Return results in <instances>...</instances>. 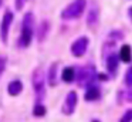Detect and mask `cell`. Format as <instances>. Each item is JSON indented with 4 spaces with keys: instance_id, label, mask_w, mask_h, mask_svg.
I'll use <instances>...</instances> for the list:
<instances>
[{
    "instance_id": "cell-1",
    "label": "cell",
    "mask_w": 132,
    "mask_h": 122,
    "mask_svg": "<svg viewBox=\"0 0 132 122\" xmlns=\"http://www.w3.org/2000/svg\"><path fill=\"white\" fill-rule=\"evenodd\" d=\"M34 34V16L33 13H26L23 17V24H21V33L19 37V47L26 48L30 45Z\"/></svg>"
},
{
    "instance_id": "cell-2",
    "label": "cell",
    "mask_w": 132,
    "mask_h": 122,
    "mask_svg": "<svg viewBox=\"0 0 132 122\" xmlns=\"http://www.w3.org/2000/svg\"><path fill=\"white\" fill-rule=\"evenodd\" d=\"M44 84H46V78H44V72L41 68H37L33 72V88H34V94H36V104H43L44 99Z\"/></svg>"
},
{
    "instance_id": "cell-3",
    "label": "cell",
    "mask_w": 132,
    "mask_h": 122,
    "mask_svg": "<svg viewBox=\"0 0 132 122\" xmlns=\"http://www.w3.org/2000/svg\"><path fill=\"white\" fill-rule=\"evenodd\" d=\"M87 2L85 0H74L70 6H67L61 13V17L64 20H72V19H78L81 14L85 10Z\"/></svg>"
},
{
    "instance_id": "cell-4",
    "label": "cell",
    "mask_w": 132,
    "mask_h": 122,
    "mask_svg": "<svg viewBox=\"0 0 132 122\" xmlns=\"http://www.w3.org/2000/svg\"><path fill=\"white\" fill-rule=\"evenodd\" d=\"M97 74H95V68L92 65H87V67H82L78 70V72L75 74V78H77L78 84L80 85H91L92 81L95 79Z\"/></svg>"
},
{
    "instance_id": "cell-5",
    "label": "cell",
    "mask_w": 132,
    "mask_h": 122,
    "mask_svg": "<svg viewBox=\"0 0 132 122\" xmlns=\"http://www.w3.org/2000/svg\"><path fill=\"white\" fill-rule=\"evenodd\" d=\"M13 19H14V16H13V13H10V11H6L3 19H2V24H0V40H2L4 44H6L7 40H9V28L13 23Z\"/></svg>"
},
{
    "instance_id": "cell-6",
    "label": "cell",
    "mask_w": 132,
    "mask_h": 122,
    "mask_svg": "<svg viewBox=\"0 0 132 122\" xmlns=\"http://www.w3.org/2000/svg\"><path fill=\"white\" fill-rule=\"evenodd\" d=\"M77 101H78V96H77L75 91H71V92L67 94L65 101L63 104V113L64 115H71L74 112L75 107H77Z\"/></svg>"
},
{
    "instance_id": "cell-7",
    "label": "cell",
    "mask_w": 132,
    "mask_h": 122,
    "mask_svg": "<svg viewBox=\"0 0 132 122\" xmlns=\"http://www.w3.org/2000/svg\"><path fill=\"white\" fill-rule=\"evenodd\" d=\"M87 47H88V38H87V37H80V38H77L71 45L72 55H75V57L84 55L85 51H87Z\"/></svg>"
},
{
    "instance_id": "cell-8",
    "label": "cell",
    "mask_w": 132,
    "mask_h": 122,
    "mask_svg": "<svg viewBox=\"0 0 132 122\" xmlns=\"http://www.w3.org/2000/svg\"><path fill=\"white\" fill-rule=\"evenodd\" d=\"M7 90H9V94L12 96H16L23 91V84H21V81H19V79H13V81H10Z\"/></svg>"
},
{
    "instance_id": "cell-9",
    "label": "cell",
    "mask_w": 132,
    "mask_h": 122,
    "mask_svg": "<svg viewBox=\"0 0 132 122\" xmlns=\"http://www.w3.org/2000/svg\"><path fill=\"white\" fill-rule=\"evenodd\" d=\"M118 58L121 60V61L123 62H129L132 58V51H131V47L129 45H122L119 50V55H118Z\"/></svg>"
},
{
    "instance_id": "cell-10",
    "label": "cell",
    "mask_w": 132,
    "mask_h": 122,
    "mask_svg": "<svg viewBox=\"0 0 132 122\" xmlns=\"http://www.w3.org/2000/svg\"><path fill=\"white\" fill-rule=\"evenodd\" d=\"M118 61H119V58H118V55H115V54H111V55L106 58V68H108V71L111 74H115V71H117V68H118Z\"/></svg>"
},
{
    "instance_id": "cell-11",
    "label": "cell",
    "mask_w": 132,
    "mask_h": 122,
    "mask_svg": "<svg viewBox=\"0 0 132 122\" xmlns=\"http://www.w3.org/2000/svg\"><path fill=\"white\" fill-rule=\"evenodd\" d=\"M100 98V88L94 85H88V90L85 92V99L87 101H95Z\"/></svg>"
},
{
    "instance_id": "cell-12",
    "label": "cell",
    "mask_w": 132,
    "mask_h": 122,
    "mask_svg": "<svg viewBox=\"0 0 132 122\" xmlns=\"http://www.w3.org/2000/svg\"><path fill=\"white\" fill-rule=\"evenodd\" d=\"M61 78H63L64 82H72V81H74V78H75V70L72 67H65L63 70Z\"/></svg>"
},
{
    "instance_id": "cell-13",
    "label": "cell",
    "mask_w": 132,
    "mask_h": 122,
    "mask_svg": "<svg viewBox=\"0 0 132 122\" xmlns=\"http://www.w3.org/2000/svg\"><path fill=\"white\" fill-rule=\"evenodd\" d=\"M48 82L51 87H54L55 84H57V64H53L51 67H50V71H48Z\"/></svg>"
},
{
    "instance_id": "cell-14",
    "label": "cell",
    "mask_w": 132,
    "mask_h": 122,
    "mask_svg": "<svg viewBox=\"0 0 132 122\" xmlns=\"http://www.w3.org/2000/svg\"><path fill=\"white\" fill-rule=\"evenodd\" d=\"M46 113V107L43 104H36L34 109H33V115L34 116H43Z\"/></svg>"
},
{
    "instance_id": "cell-15",
    "label": "cell",
    "mask_w": 132,
    "mask_h": 122,
    "mask_svg": "<svg viewBox=\"0 0 132 122\" xmlns=\"http://www.w3.org/2000/svg\"><path fill=\"white\" fill-rule=\"evenodd\" d=\"M97 20H98V11H97V9H91V11H89V14H88V24L92 26L94 23H97Z\"/></svg>"
},
{
    "instance_id": "cell-16",
    "label": "cell",
    "mask_w": 132,
    "mask_h": 122,
    "mask_svg": "<svg viewBox=\"0 0 132 122\" xmlns=\"http://www.w3.org/2000/svg\"><path fill=\"white\" fill-rule=\"evenodd\" d=\"M125 84L128 85V87H132V67L129 68L125 74Z\"/></svg>"
},
{
    "instance_id": "cell-17",
    "label": "cell",
    "mask_w": 132,
    "mask_h": 122,
    "mask_svg": "<svg viewBox=\"0 0 132 122\" xmlns=\"http://www.w3.org/2000/svg\"><path fill=\"white\" fill-rule=\"evenodd\" d=\"M119 122H132V109H128L125 113H123V116L121 118Z\"/></svg>"
},
{
    "instance_id": "cell-18",
    "label": "cell",
    "mask_w": 132,
    "mask_h": 122,
    "mask_svg": "<svg viewBox=\"0 0 132 122\" xmlns=\"http://www.w3.org/2000/svg\"><path fill=\"white\" fill-rule=\"evenodd\" d=\"M4 68H6V57L0 55V77L4 72Z\"/></svg>"
},
{
    "instance_id": "cell-19",
    "label": "cell",
    "mask_w": 132,
    "mask_h": 122,
    "mask_svg": "<svg viewBox=\"0 0 132 122\" xmlns=\"http://www.w3.org/2000/svg\"><path fill=\"white\" fill-rule=\"evenodd\" d=\"M27 0H16V9L17 10H21V9L24 7V4H26Z\"/></svg>"
},
{
    "instance_id": "cell-20",
    "label": "cell",
    "mask_w": 132,
    "mask_h": 122,
    "mask_svg": "<svg viewBox=\"0 0 132 122\" xmlns=\"http://www.w3.org/2000/svg\"><path fill=\"white\" fill-rule=\"evenodd\" d=\"M128 14H129V19L132 20V7H131V9H129V10H128Z\"/></svg>"
}]
</instances>
